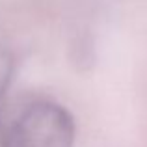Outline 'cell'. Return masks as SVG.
Segmentation results:
<instances>
[{"label": "cell", "instance_id": "1", "mask_svg": "<svg viewBox=\"0 0 147 147\" xmlns=\"http://www.w3.org/2000/svg\"><path fill=\"white\" fill-rule=\"evenodd\" d=\"M75 119L63 106L49 100L26 106L0 136L2 147H73Z\"/></svg>", "mask_w": 147, "mask_h": 147}, {"label": "cell", "instance_id": "2", "mask_svg": "<svg viewBox=\"0 0 147 147\" xmlns=\"http://www.w3.org/2000/svg\"><path fill=\"white\" fill-rule=\"evenodd\" d=\"M11 75H13V60L7 52H0V108L6 97V91L9 88Z\"/></svg>", "mask_w": 147, "mask_h": 147}]
</instances>
